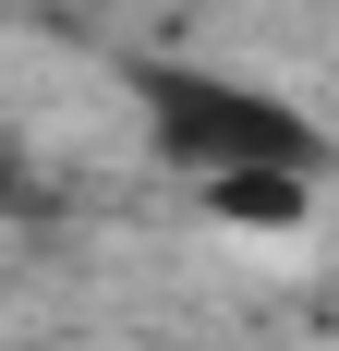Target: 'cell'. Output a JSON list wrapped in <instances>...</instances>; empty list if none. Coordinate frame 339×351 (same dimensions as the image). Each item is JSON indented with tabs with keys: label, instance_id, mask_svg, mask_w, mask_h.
I'll use <instances>...</instances> for the list:
<instances>
[{
	"label": "cell",
	"instance_id": "obj_2",
	"mask_svg": "<svg viewBox=\"0 0 339 351\" xmlns=\"http://www.w3.org/2000/svg\"><path fill=\"white\" fill-rule=\"evenodd\" d=\"M206 194H218V218H255V230H291L303 218V170H218Z\"/></svg>",
	"mask_w": 339,
	"mask_h": 351
},
{
	"label": "cell",
	"instance_id": "obj_3",
	"mask_svg": "<svg viewBox=\"0 0 339 351\" xmlns=\"http://www.w3.org/2000/svg\"><path fill=\"white\" fill-rule=\"evenodd\" d=\"M0 194H12V182H0Z\"/></svg>",
	"mask_w": 339,
	"mask_h": 351
},
{
	"label": "cell",
	"instance_id": "obj_1",
	"mask_svg": "<svg viewBox=\"0 0 339 351\" xmlns=\"http://www.w3.org/2000/svg\"><path fill=\"white\" fill-rule=\"evenodd\" d=\"M145 97V134L182 158V170H315L327 158V134H315L291 97H267V85H242V73H194V61H145L134 73Z\"/></svg>",
	"mask_w": 339,
	"mask_h": 351
}]
</instances>
